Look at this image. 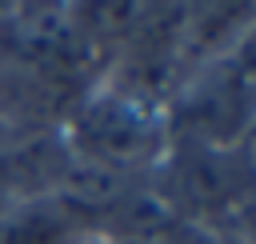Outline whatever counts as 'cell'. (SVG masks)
<instances>
[{
	"instance_id": "7a4b0ae2",
	"label": "cell",
	"mask_w": 256,
	"mask_h": 244,
	"mask_svg": "<svg viewBox=\"0 0 256 244\" xmlns=\"http://www.w3.org/2000/svg\"><path fill=\"white\" fill-rule=\"evenodd\" d=\"M68 212L48 204H28L0 212V244H60L68 236Z\"/></svg>"
},
{
	"instance_id": "6da1fadb",
	"label": "cell",
	"mask_w": 256,
	"mask_h": 244,
	"mask_svg": "<svg viewBox=\"0 0 256 244\" xmlns=\"http://www.w3.org/2000/svg\"><path fill=\"white\" fill-rule=\"evenodd\" d=\"M84 128L96 148L92 156H108V160H136L152 144V124L136 100H112V104L92 108Z\"/></svg>"
}]
</instances>
